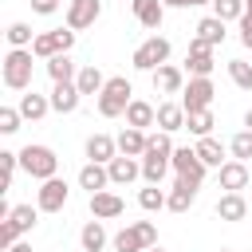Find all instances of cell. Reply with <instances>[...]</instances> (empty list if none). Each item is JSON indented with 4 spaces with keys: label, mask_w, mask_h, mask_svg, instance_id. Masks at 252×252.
I'll return each mask as SVG.
<instances>
[{
    "label": "cell",
    "mask_w": 252,
    "mask_h": 252,
    "mask_svg": "<svg viewBox=\"0 0 252 252\" xmlns=\"http://www.w3.org/2000/svg\"><path fill=\"white\" fill-rule=\"evenodd\" d=\"M130 102H134L130 79L114 75V79H106V87H102V94H98V114H102V118H118V114H126Z\"/></svg>",
    "instance_id": "6da1fadb"
},
{
    "label": "cell",
    "mask_w": 252,
    "mask_h": 252,
    "mask_svg": "<svg viewBox=\"0 0 252 252\" xmlns=\"http://www.w3.org/2000/svg\"><path fill=\"white\" fill-rule=\"evenodd\" d=\"M4 87L8 91H28L32 87V47H12L4 55Z\"/></svg>",
    "instance_id": "7a4b0ae2"
},
{
    "label": "cell",
    "mask_w": 252,
    "mask_h": 252,
    "mask_svg": "<svg viewBox=\"0 0 252 252\" xmlns=\"http://www.w3.org/2000/svg\"><path fill=\"white\" fill-rule=\"evenodd\" d=\"M20 165H24V173H32L35 181H47V177L59 173V158H55L51 146H24V150H20Z\"/></svg>",
    "instance_id": "3957f363"
},
{
    "label": "cell",
    "mask_w": 252,
    "mask_h": 252,
    "mask_svg": "<svg viewBox=\"0 0 252 252\" xmlns=\"http://www.w3.org/2000/svg\"><path fill=\"white\" fill-rule=\"evenodd\" d=\"M75 47V28H55V32H39L35 35V43H32V55L35 59H51V55H59V51H71Z\"/></svg>",
    "instance_id": "277c9868"
},
{
    "label": "cell",
    "mask_w": 252,
    "mask_h": 252,
    "mask_svg": "<svg viewBox=\"0 0 252 252\" xmlns=\"http://www.w3.org/2000/svg\"><path fill=\"white\" fill-rule=\"evenodd\" d=\"M165 59H169V39H165V35H150V39L138 43L134 55H130V63H134L138 71H158Z\"/></svg>",
    "instance_id": "5b68a950"
},
{
    "label": "cell",
    "mask_w": 252,
    "mask_h": 252,
    "mask_svg": "<svg viewBox=\"0 0 252 252\" xmlns=\"http://www.w3.org/2000/svg\"><path fill=\"white\" fill-rule=\"evenodd\" d=\"M213 94H217V87H213L209 75H189V83H185V91H181V106H185V114H193V110H209V106H213Z\"/></svg>",
    "instance_id": "8992f818"
},
{
    "label": "cell",
    "mask_w": 252,
    "mask_h": 252,
    "mask_svg": "<svg viewBox=\"0 0 252 252\" xmlns=\"http://www.w3.org/2000/svg\"><path fill=\"white\" fill-rule=\"evenodd\" d=\"M169 169H177V177H185V181L201 185L209 165L197 158V150H189V146H177V150H173V158H169Z\"/></svg>",
    "instance_id": "52a82bcc"
},
{
    "label": "cell",
    "mask_w": 252,
    "mask_h": 252,
    "mask_svg": "<svg viewBox=\"0 0 252 252\" xmlns=\"http://www.w3.org/2000/svg\"><path fill=\"white\" fill-rule=\"evenodd\" d=\"M67 197H71V189H67V181L55 173V177H47V181H39V193H35V205H39V213H59L63 205H67Z\"/></svg>",
    "instance_id": "ba28073f"
},
{
    "label": "cell",
    "mask_w": 252,
    "mask_h": 252,
    "mask_svg": "<svg viewBox=\"0 0 252 252\" xmlns=\"http://www.w3.org/2000/svg\"><path fill=\"white\" fill-rule=\"evenodd\" d=\"M122 213H126V201H122L118 193H110V189L91 193V217H98V220H114V217H122Z\"/></svg>",
    "instance_id": "9c48e42d"
},
{
    "label": "cell",
    "mask_w": 252,
    "mask_h": 252,
    "mask_svg": "<svg viewBox=\"0 0 252 252\" xmlns=\"http://www.w3.org/2000/svg\"><path fill=\"white\" fill-rule=\"evenodd\" d=\"M98 16H102V4L98 0H71L67 4V28H75V32L91 28Z\"/></svg>",
    "instance_id": "30bf717a"
},
{
    "label": "cell",
    "mask_w": 252,
    "mask_h": 252,
    "mask_svg": "<svg viewBox=\"0 0 252 252\" xmlns=\"http://www.w3.org/2000/svg\"><path fill=\"white\" fill-rule=\"evenodd\" d=\"M185 67H189V75H213V47L205 43V39H189V55H185Z\"/></svg>",
    "instance_id": "8fae6325"
},
{
    "label": "cell",
    "mask_w": 252,
    "mask_h": 252,
    "mask_svg": "<svg viewBox=\"0 0 252 252\" xmlns=\"http://www.w3.org/2000/svg\"><path fill=\"white\" fill-rule=\"evenodd\" d=\"M79 102H83V91L75 83H55L51 87V110L55 114H75Z\"/></svg>",
    "instance_id": "7c38bea8"
},
{
    "label": "cell",
    "mask_w": 252,
    "mask_h": 252,
    "mask_svg": "<svg viewBox=\"0 0 252 252\" xmlns=\"http://www.w3.org/2000/svg\"><path fill=\"white\" fill-rule=\"evenodd\" d=\"M154 75V91H161V94H181L185 91V75H181V67H173V63H161L158 71H150Z\"/></svg>",
    "instance_id": "4fadbf2b"
},
{
    "label": "cell",
    "mask_w": 252,
    "mask_h": 252,
    "mask_svg": "<svg viewBox=\"0 0 252 252\" xmlns=\"http://www.w3.org/2000/svg\"><path fill=\"white\" fill-rule=\"evenodd\" d=\"M106 169H110V185H130L134 177H142V161L138 158H126V154L110 158Z\"/></svg>",
    "instance_id": "5bb4252c"
},
{
    "label": "cell",
    "mask_w": 252,
    "mask_h": 252,
    "mask_svg": "<svg viewBox=\"0 0 252 252\" xmlns=\"http://www.w3.org/2000/svg\"><path fill=\"white\" fill-rule=\"evenodd\" d=\"M197 189H201V185H193V181L177 177V181H173V189H169L165 209H169V213H189V209H193V201H197Z\"/></svg>",
    "instance_id": "9a60e30c"
},
{
    "label": "cell",
    "mask_w": 252,
    "mask_h": 252,
    "mask_svg": "<svg viewBox=\"0 0 252 252\" xmlns=\"http://www.w3.org/2000/svg\"><path fill=\"white\" fill-rule=\"evenodd\" d=\"M217 173H220V189H224V193H240V189L248 185V161H236V158H232V161H224Z\"/></svg>",
    "instance_id": "2e32d148"
},
{
    "label": "cell",
    "mask_w": 252,
    "mask_h": 252,
    "mask_svg": "<svg viewBox=\"0 0 252 252\" xmlns=\"http://www.w3.org/2000/svg\"><path fill=\"white\" fill-rule=\"evenodd\" d=\"M130 8H134V16H138V24L150 28V32H158L161 20H165V4H161V0H130Z\"/></svg>",
    "instance_id": "e0dca14e"
},
{
    "label": "cell",
    "mask_w": 252,
    "mask_h": 252,
    "mask_svg": "<svg viewBox=\"0 0 252 252\" xmlns=\"http://www.w3.org/2000/svg\"><path fill=\"white\" fill-rule=\"evenodd\" d=\"M185 106L181 102H161L158 106V130H165V134H177V130H185Z\"/></svg>",
    "instance_id": "ac0fdd59"
},
{
    "label": "cell",
    "mask_w": 252,
    "mask_h": 252,
    "mask_svg": "<svg viewBox=\"0 0 252 252\" xmlns=\"http://www.w3.org/2000/svg\"><path fill=\"white\" fill-rule=\"evenodd\" d=\"M87 158L106 165L110 158H118V138H110V134H91V138H87Z\"/></svg>",
    "instance_id": "d6986e66"
},
{
    "label": "cell",
    "mask_w": 252,
    "mask_h": 252,
    "mask_svg": "<svg viewBox=\"0 0 252 252\" xmlns=\"http://www.w3.org/2000/svg\"><path fill=\"white\" fill-rule=\"evenodd\" d=\"M47 75H51V83H75L79 67H75V59H71V51L51 55V59H47Z\"/></svg>",
    "instance_id": "ffe728a7"
},
{
    "label": "cell",
    "mask_w": 252,
    "mask_h": 252,
    "mask_svg": "<svg viewBox=\"0 0 252 252\" xmlns=\"http://www.w3.org/2000/svg\"><path fill=\"white\" fill-rule=\"evenodd\" d=\"M146 142H150V134H146V130L126 126V130L118 134V154H126V158H142V154H146Z\"/></svg>",
    "instance_id": "44dd1931"
},
{
    "label": "cell",
    "mask_w": 252,
    "mask_h": 252,
    "mask_svg": "<svg viewBox=\"0 0 252 252\" xmlns=\"http://www.w3.org/2000/svg\"><path fill=\"white\" fill-rule=\"evenodd\" d=\"M79 185H83V189H91V193H98V189H106V185H110V169H106L102 161H87V165L79 169Z\"/></svg>",
    "instance_id": "7402d4cb"
},
{
    "label": "cell",
    "mask_w": 252,
    "mask_h": 252,
    "mask_svg": "<svg viewBox=\"0 0 252 252\" xmlns=\"http://www.w3.org/2000/svg\"><path fill=\"white\" fill-rule=\"evenodd\" d=\"M146 248H154V244L146 240V232L138 228V220H134L130 228H122V232L114 236V252H146Z\"/></svg>",
    "instance_id": "603a6c76"
},
{
    "label": "cell",
    "mask_w": 252,
    "mask_h": 252,
    "mask_svg": "<svg viewBox=\"0 0 252 252\" xmlns=\"http://www.w3.org/2000/svg\"><path fill=\"white\" fill-rule=\"evenodd\" d=\"M154 122H158V106H150L146 98H134V102L126 106V126L146 130V126H154Z\"/></svg>",
    "instance_id": "cb8c5ba5"
},
{
    "label": "cell",
    "mask_w": 252,
    "mask_h": 252,
    "mask_svg": "<svg viewBox=\"0 0 252 252\" xmlns=\"http://www.w3.org/2000/svg\"><path fill=\"white\" fill-rule=\"evenodd\" d=\"M165 169H169V158L165 154H154V150L142 154V177H146V185H161Z\"/></svg>",
    "instance_id": "d4e9b609"
},
{
    "label": "cell",
    "mask_w": 252,
    "mask_h": 252,
    "mask_svg": "<svg viewBox=\"0 0 252 252\" xmlns=\"http://www.w3.org/2000/svg\"><path fill=\"white\" fill-rule=\"evenodd\" d=\"M47 110H51V98H47V94H35V91L20 94V114H24L28 122H39Z\"/></svg>",
    "instance_id": "484cf974"
},
{
    "label": "cell",
    "mask_w": 252,
    "mask_h": 252,
    "mask_svg": "<svg viewBox=\"0 0 252 252\" xmlns=\"http://www.w3.org/2000/svg\"><path fill=\"white\" fill-rule=\"evenodd\" d=\"M79 244H83V252H102V248H106V228H102V220H98V217L83 224Z\"/></svg>",
    "instance_id": "4316f807"
},
{
    "label": "cell",
    "mask_w": 252,
    "mask_h": 252,
    "mask_svg": "<svg viewBox=\"0 0 252 252\" xmlns=\"http://www.w3.org/2000/svg\"><path fill=\"white\" fill-rule=\"evenodd\" d=\"M75 87H79L83 94H102L106 79H102V71H98L94 63H87V67H79V75H75Z\"/></svg>",
    "instance_id": "83f0119b"
},
{
    "label": "cell",
    "mask_w": 252,
    "mask_h": 252,
    "mask_svg": "<svg viewBox=\"0 0 252 252\" xmlns=\"http://www.w3.org/2000/svg\"><path fill=\"white\" fill-rule=\"evenodd\" d=\"M193 150H197V158H201L205 165H217V169L224 165V146H220V142H217L213 134H205V138H197V146H193Z\"/></svg>",
    "instance_id": "f1b7e54d"
},
{
    "label": "cell",
    "mask_w": 252,
    "mask_h": 252,
    "mask_svg": "<svg viewBox=\"0 0 252 252\" xmlns=\"http://www.w3.org/2000/svg\"><path fill=\"white\" fill-rule=\"evenodd\" d=\"M217 217H220V220H244V217H248L244 197H240V193H224V197L217 201Z\"/></svg>",
    "instance_id": "f546056e"
},
{
    "label": "cell",
    "mask_w": 252,
    "mask_h": 252,
    "mask_svg": "<svg viewBox=\"0 0 252 252\" xmlns=\"http://www.w3.org/2000/svg\"><path fill=\"white\" fill-rule=\"evenodd\" d=\"M197 39H205L209 47H220V43H224V20H220V16H205V20L197 24Z\"/></svg>",
    "instance_id": "4dcf8cb0"
},
{
    "label": "cell",
    "mask_w": 252,
    "mask_h": 252,
    "mask_svg": "<svg viewBox=\"0 0 252 252\" xmlns=\"http://www.w3.org/2000/svg\"><path fill=\"white\" fill-rule=\"evenodd\" d=\"M213 110H193L189 118H185V130L189 134H197V138H205V134H213Z\"/></svg>",
    "instance_id": "1f68e13d"
},
{
    "label": "cell",
    "mask_w": 252,
    "mask_h": 252,
    "mask_svg": "<svg viewBox=\"0 0 252 252\" xmlns=\"http://www.w3.org/2000/svg\"><path fill=\"white\" fill-rule=\"evenodd\" d=\"M165 201H169V193H161V185H146V189L138 193V205H142L146 213H158V209H165Z\"/></svg>",
    "instance_id": "d6a6232c"
},
{
    "label": "cell",
    "mask_w": 252,
    "mask_h": 252,
    "mask_svg": "<svg viewBox=\"0 0 252 252\" xmlns=\"http://www.w3.org/2000/svg\"><path fill=\"white\" fill-rule=\"evenodd\" d=\"M35 217H39V205H35V209H32V205H16L8 220H12V224L20 228V236H24V232H32V228H35Z\"/></svg>",
    "instance_id": "836d02e7"
},
{
    "label": "cell",
    "mask_w": 252,
    "mask_h": 252,
    "mask_svg": "<svg viewBox=\"0 0 252 252\" xmlns=\"http://www.w3.org/2000/svg\"><path fill=\"white\" fill-rule=\"evenodd\" d=\"M228 79H232L240 91H252V63H244V59H228Z\"/></svg>",
    "instance_id": "e575fe53"
},
{
    "label": "cell",
    "mask_w": 252,
    "mask_h": 252,
    "mask_svg": "<svg viewBox=\"0 0 252 252\" xmlns=\"http://www.w3.org/2000/svg\"><path fill=\"white\" fill-rule=\"evenodd\" d=\"M4 35H8V43H12V47H32V43H35V35H32V28H28L24 20L8 24V32H4Z\"/></svg>",
    "instance_id": "d590c367"
},
{
    "label": "cell",
    "mask_w": 252,
    "mask_h": 252,
    "mask_svg": "<svg viewBox=\"0 0 252 252\" xmlns=\"http://www.w3.org/2000/svg\"><path fill=\"white\" fill-rule=\"evenodd\" d=\"M228 154H232L236 161H248V158H252V130H240V134H232V142H228Z\"/></svg>",
    "instance_id": "8d00e7d4"
},
{
    "label": "cell",
    "mask_w": 252,
    "mask_h": 252,
    "mask_svg": "<svg viewBox=\"0 0 252 252\" xmlns=\"http://www.w3.org/2000/svg\"><path fill=\"white\" fill-rule=\"evenodd\" d=\"M213 16H220L224 24L228 20H240L244 16V0H213Z\"/></svg>",
    "instance_id": "74e56055"
},
{
    "label": "cell",
    "mask_w": 252,
    "mask_h": 252,
    "mask_svg": "<svg viewBox=\"0 0 252 252\" xmlns=\"http://www.w3.org/2000/svg\"><path fill=\"white\" fill-rule=\"evenodd\" d=\"M20 122H24L20 106H0V134H16V130H20Z\"/></svg>",
    "instance_id": "f35d334b"
},
{
    "label": "cell",
    "mask_w": 252,
    "mask_h": 252,
    "mask_svg": "<svg viewBox=\"0 0 252 252\" xmlns=\"http://www.w3.org/2000/svg\"><path fill=\"white\" fill-rule=\"evenodd\" d=\"M146 150H154V154H165V158H173V142H169V134L165 130H158V134H150V142H146Z\"/></svg>",
    "instance_id": "ab89813d"
},
{
    "label": "cell",
    "mask_w": 252,
    "mask_h": 252,
    "mask_svg": "<svg viewBox=\"0 0 252 252\" xmlns=\"http://www.w3.org/2000/svg\"><path fill=\"white\" fill-rule=\"evenodd\" d=\"M16 165H20V154H12V150H0V169H4V189H12V177H16Z\"/></svg>",
    "instance_id": "60d3db41"
},
{
    "label": "cell",
    "mask_w": 252,
    "mask_h": 252,
    "mask_svg": "<svg viewBox=\"0 0 252 252\" xmlns=\"http://www.w3.org/2000/svg\"><path fill=\"white\" fill-rule=\"evenodd\" d=\"M16 240H20V228L12 220H0V248H12Z\"/></svg>",
    "instance_id": "b9f144b4"
},
{
    "label": "cell",
    "mask_w": 252,
    "mask_h": 252,
    "mask_svg": "<svg viewBox=\"0 0 252 252\" xmlns=\"http://www.w3.org/2000/svg\"><path fill=\"white\" fill-rule=\"evenodd\" d=\"M236 24H240V43H244V47H252V16L244 12V16L236 20Z\"/></svg>",
    "instance_id": "7bdbcfd3"
},
{
    "label": "cell",
    "mask_w": 252,
    "mask_h": 252,
    "mask_svg": "<svg viewBox=\"0 0 252 252\" xmlns=\"http://www.w3.org/2000/svg\"><path fill=\"white\" fill-rule=\"evenodd\" d=\"M59 8V0H32V12H39V16H51Z\"/></svg>",
    "instance_id": "ee69618b"
},
{
    "label": "cell",
    "mask_w": 252,
    "mask_h": 252,
    "mask_svg": "<svg viewBox=\"0 0 252 252\" xmlns=\"http://www.w3.org/2000/svg\"><path fill=\"white\" fill-rule=\"evenodd\" d=\"M165 8H193V0H161Z\"/></svg>",
    "instance_id": "f6af8a7d"
},
{
    "label": "cell",
    "mask_w": 252,
    "mask_h": 252,
    "mask_svg": "<svg viewBox=\"0 0 252 252\" xmlns=\"http://www.w3.org/2000/svg\"><path fill=\"white\" fill-rule=\"evenodd\" d=\"M4 252H32V244H24V240H16L12 248H4Z\"/></svg>",
    "instance_id": "bcb514c9"
},
{
    "label": "cell",
    "mask_w": 252,
    "mask_h": 252,
    "mask_svg": "<svg viewBox=\"0 0 252 252\" xmlns=\"http://www.w3.org/2000/svg\"><path fill=\"white\" fill-rule=\"evenodd\" d=\"M244 130H252V106H248V114H244Z\"/></svg>",
    "instance_id": "7dc6e473"
},
{
    "label": "cell",
    "mask_w": 252,
    "mask_h": 252,
    "mask_svg": "<svg viewBox=\"0 0 252 252\" xmlns=\"http://www.w3.org/2000/svg\"><path fill=\"white\" fill-rule=\"evenodd\" d=\"M244 12H248V16H252V0H244Z\"/></svg>",
    "instance_id": "c3c4849f"
},
{
    "label": "cell",
    "mask_w": 252,
    "mask_h": 252,
    "mask_svg": "<svg viewBox=\"0 0 252 252\" xmlns=\"http://www.w3.org/2000/svg\"><path fill=\"white\" fill-rule=\"evenodd\" d=\"M146 252H165V248H158V244H154V248H146Z\"/></svg>",
    "instance_id": "681fc988"
},
{
    "label": "cell",
    "mask_w": 252,
    "mask_h": 252,
    "mask_svg": "<svg viewBox=\"0 0 252 252\" xmlns=\"http://www.w3.org/2000/svg\"><path fill=\"white\" fill-rule=\"evenodd\" d=\"M193 4H213V0H193Z\"/></svg>",
    "instance_id": "f907efd6"
},
{
    "label": "cell",
    "mask_w": 252,
    "mask_h": 252,
    "mask_svg": "<svg viewBox=\"0 0 252 252\" xmlns=\"http://www.w3.org/2000/svg\"><path fill=\"white\" fill-rule=\"evenodd\" d=\"M220 252H228V248H220Z\"/></svg>",
    "instance_id": "816d5d0a"
}]
</instances>
